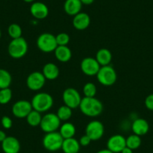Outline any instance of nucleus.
<instances>
[{
  "label": "nucleus",
  "mask_w": 153,
  "mask_h": 153,
  "mask_svg": "<svg viewBox=\"0 0 153 153\" xmlns=\"http://www.w3.org/2000/svg\"><path fill=\"white\" fill-rule=\"evenodd\" d=\"M36 45L38 49L45 53L54 52L58 46L55 35L48 32L42 33L38 36L37 38Z\"/></svg>",
  "instance_id": "6"
},
{
  "label": "nucleus",
  "mask_w": 153,
  "mask_h": 153,
  "mask_svg": "<svg viewBox=\"0 0 153 153\" xmlns=\"http://www.w3.org/2000/svg\"><path fill=\"white\" fill-rule=\"evenodd\" d=\"M113 59L112 53L107 48H101L97 52L95 59L101 66L109 65Z\"/></svg>",
  "instance_id": "22"
},
{
  "label": "nucleus",
  "mask_w": 153,
  "mask_h": 153,
  "mask_svg": "<svg viewBox=\"0 0 153 153\" xmlns=\"http://www.w3.org/2000/svg\"><path fill=\"white\" fill-rule=\"evenodd\" d=\"M1 143H2V149L4 153L20 152V143L15 137L7 136V137Z\"/></svg>",
  "instance_id": "15"
},
{
  "label": "nucleus",
  "mask_w": 153,
  "mask_h": 153,
  "mask_svg": "<svg viewBox=\"0 0 153 153\" xmlns=\"http://www.w3.org/2000/svg\"><path fill=\"white\" fill-rule=\"evenodd\" d=\"M145 106L148 110L153 111V93L150 94L146 98Z\"/></svg>",
  "instance_id": "33"
},
{
  "label": "nucleus",
  "mask_w": 153,
  "mask_h": 153,
  "mask_svg": "<svg viewBox=\"0 0 153 153\" xmlns=\"http://www.w3.org/2000/svg\"><path fill=\"white\" fill-rule=\"evenodd\" d=\"M120 153H133V150L131 149L128 147L126 146L123 150H122V152Z\"/></svg>",
  "instance_id": "37"
},
{
  "label": "nucleus",
  "mask_w": 153,
  "mask_h": 153,
  "mask_svg": "<svg viewBox=\"0 0 153 153\" xmlns=\"http://www.w3.org/2000/svg\"><path fill=\"white\" fill-rule=\"evenodd\" d=\"M131 130L133 134L141 137L146 134L149 130V125L146 120L137 118L134 120L131 124Z\"/></svg>",
  "instance_id": "17"
},
{
  "label": "nucleus",
  "mask_w": 153,
  "mask_h": 153,
  "mask_svg": "<svg viewBox=\"0 0 153 153\" xmlns=\"http://www.w3.org/2000/svg\"><path fill=\"white\" fill-rule=\"evenodd\" d=\"M96 153H113L111 151L108 149H103L99 150V151L97 152Z\"/></svg>",
  "instance_id": "38"
},
{
  "label": "nucleus",
  "mask_w": 153,
  "mask_h": 153,
  "mask_svg": "<svg viewBox=\"0 0 153 153\" xmlns=\"http://www.w3.org/2000/svg\"><path fill=\"white\" fill-rule=\"evenodd\" d=\"M26 122L28 124L32 127H37L40 126L41 122L42 120V115L40 112L36 111L35 110H32L29 113L27 117H26Z\"/></svg>",
  "instance_id": "24"
},
{
  "label": "nucleus",
  "mask_w": 153,
  "mask_h": 153,
  "mask_svg": "<svg viewBox=\"0 0 153 153\" xmlns=\"http://www.w3.org/2000/svg\"><path fill=\"white\" fill-rule=\"evenodd\" d=\"M30 13L37 20L45 19L49 14V8L42 2H34L30 6Z\"/></svg>",
  "instance_id": "14"
},
{
  "label": "nucleus",
  "mask_w": 153,
  "mask_h": 153,
  "mask_svg": "<svg viewBox=\"0 0 153 153\" xmlns=\"http://www.w3.org/2000/svg\"><path fill=\"white\" fill-rule=\"evenodd\" d=\"M2 37V32H1V29H0V38Z\"/></svg>",
  "instance_id": "40"
},
{
  "label": "nucleus",
  "mask_w": 153,
  "mask_h": 153,
  "mask_svg": "<svg viewBox=\"0 0 153 153\" xmlns=\"http://www.w3.org/2000/svg\"><path fill=\"white\" fill-rule=\"evenodd\" d=\"M91 23L90 17L85 12H80L74 16L72 23L74 29L79 31H83L87 29Z\"/></svg>",
  "instance_id": "16"
},
{
  "label": "nucleus",
  "mask_w": 153,
  "mask_h": 153,
  "mask_svg": "<svg viewBox=\"0 0 153 153\" xmlns=\"http://www.w3.org/2000/svg\"><path fill=\"white\" fill-rule=\"evenodd\" d=\"M101 65L93 57H86L80 62V69L86 76H96Z\"/></svg>",
  "instance_id": "12"
},
{
  "label": "nucleus",
  "mask_w": 153,
  "mask_h": 153,
  "mask_svg": "<svg viewBox=\"0 0 153 153\" xmlns=\"http://www.w3.org/2000/svg\"><path fill=\"white\" fill-rule=\"evenodd\" d=\"M126 146V138L122 134H114L107 142V149L113 153H120Z\"/></svg>",
  "instance_id": "13"
},
{
  "label": "nucleus",
  "mask_w": 153,
  "mask_h": 153,
  "mask_svg": "<svg viewBox=\"0 0 153 153\" xmlns=\"http://www.w3.org/2000/svg\"><path fill=\"white\" fill-rule=\"evenodd\" d=\"M63 140V137L57 131L45 134L42 140V144L47 151L54 152L61 149Z\"/></svg>",
  "instance_id": "4"
},
{
  "label": "nucleus",
  "mask_w": 153,
  "mask_h": 153,
  "mask_svg": "<svg viewBox=\"0 0 153 153\" xmlns=\"http://www.w3.org/2000/svg\"><path fill=\"white\" fill-rule=\"evenodd\" d=\"M86 134L92 140L97 141L101 139L104 134V126L101 122L98 120H92L89 122L86 127Z\"/></svg>",
  "instance_id": "9"
},
{
  "label": "nucleus",
  "mask_w": 153,
  "mask_h": 153,
  "mask_svg": "<svg viewBox=\"0 0 153 153\" xmlns=\"http://www.w3.org/2000/svg\"><path fill=\"white\" fill-rule=\"evenodd\" d=\"M81 100L82 97L80 92L74 88H67L62 93V101L64 104L72 110L79 107Z\"/></svg>",
  "instance_id": "8"
},
{
  "label": "nucleus",
  "mask_w": 153,
  "mask_h": 153,
  "mask_svg": "<svg viewBox=\"0 0 153 153\" xmlns=\"http://www.w3.org/2000/svg\"><path fill=\"white\" fill-rule=\"evenodd\" d=\"M80 2L83 5H90L95 2V0H80Z\"/></svg>",
  "instance_id": "36"
},
{
  "label": "nucleus",
  "mask_w": 153,
  "mask_h": 153,
  "mask_svg": "<svg viewBox=\"0 0 153 153\" xmlns=\"http://www.w3.org/2000/svg\"><path fill=\"white\" fill-rule=\"evenodd\" d=\"M42 74L46 80H54L58 78L59 76V68L54 63L48 62L44 65Z\"/></svg>",
  "instance_id": "20"
},
{
  "label": "nucleus",
  "mask_w": 153,
  "mask_h": 153,
  "mask_svg": "<svg viewBox=\"0 0 153 153\" xmlns=\"http://www.w3.org/2000/svg\"><path fill=\"white\" fill-rule=\"evenodd\" d=\"M6 137L7 135L5 132L2 130H0V143H2Z\"/></svg>",
  "instance_id": "35"
},
{
  "label": "nucleus",
  "mask_w": 153,
  "mask_h": 153,
  "mask_svg": "<svg viewBox=\"0 0 153 153\" xmlns=\"http://www.w3.org/2000/svg\"><path fill=\"white\" fill-rule=\"evenodd\" d=\"M79 108L81 113L86 117H97L101 114L104 107L101 101L95 97H83L80 101Z\"/></svg>",
  "instance_id": "1"
},
{
  "label": "nucleus",
  "mask_w": 153,
  "mask_h": 153,
  "mask_svg": "<svg viewBox=\"0 0 153 153\" xmlns=\"http://www.w3.org/2000/svg\"><path fill=\"white\" fill-rule=\"evenodd\" d=\"M46 82L42 72L34 71L32 72L26 78V86L32 91H39L44 87Z\"/></svg>",
  "instance_id": "10"
},
{
  "label": "nucleus",
  "mask_w": 153,
  "mask_h": 153,
  "mask_svg": "<svg viewBox=\"0 0 153 153\" xmlns=\"http://www.w3.org/2000/svg\"><path fill=\"white\" fill-rule=\"evenodd\" d=\"M56 59L61 62H67L72 57V52L68 46H57L54 51Z\"/></svg>",
  "instance_id": "21"
},
{
  "label": "nucleus",
  "mask_w": 153,
  "mask_h": 153,
  "mask_svg": "<svg viewBox=\"0 0 153 153\" xmlns=\"http://www.w3.org/2000/svg\"><path fill=\"white\" fill-rule=\"evenodd\" d=\"M141 143H142V140H141L140 137L134 134L129 135L128 137H126V146L130 148L133 151L137 149L140 146Z\"/></svg>",
  "instance_id": "27"
},
{
  "label": "nucleus",
  "mask_w": 153,
  "mask_h": 153,
  "mask_svg": "<svg viewBox=\"0 0 153 153\" xmlns=\"http://www.w3.org/2000/svg\"><path fill=\"white\" fill-rule=\"evenodd\" d=\"M12 98V91L10 88L0 89V104H7Z\"/></svg>",
  "instance_id": "30"
},
{
  "label": "nucleus",
  "mask_w": 153,
  "mask_h": 153,
  "mask_svg": "<svg viewBox=\"0 0 153 153\" xmlns=\"http://www.w3.org/2000/svg\"><path fill=\"white\" fill-rule=\"evenodd\" d=\"M32 110L31 102L26 100H19L13 104L11 108L13 115L18 119L26 118Z\"/></svg>",
  "instance_id": "11"
},
{
  "label": "nucleus",
  "mask_w": 153,
  "mask_h": 153,
  "mask_svg": "<svg viewBox=\"0 0 153 153\" xmlns=\"http://www.w3.org/2000/svg\"><path fill=\"white\" fill-rule=\"evenodd\" d=\"M23 1H24L25 2H26V3H33L35 0H23Z\"/></svg>",
  "instance_id": "39"
},
{
  "label": "nucleus",
  "mask_w": 153,
  "mask_h": 153,
  "mask_svg": "<svg viewBox=\"0 0 153 153\" xmlns=\"http://www.w3.org/2000/svg\"><path fill=\"white\" fill-rule=\"evenodd\" d=\"M82 5L80 0H65L64 3V11L68 15L75 16L81 12Z\"/></svg>",
  "instance_id": "18"
},
{
  "label": "nucleus",
  "mask_w": 153,
  "mask_h": 153,
  "mask_svg": "<svg viewBox=\"0 0 153 153\" xmlns=\"http://www.w3.org/2000/svg\"><path fill=\"white\" fill-rule=\"evenodd\" d=\"M61 126V120L57 117L56 113H48L42 117L40 127L46 133L57 131Z\"/></svg>",
  "instance_id": "7"
},
{
  "label": "nucleus",
  "mask_w": 153,
  "mask_h": 153,
  "mask_svg": "<svg viewBox=\"0 0 153 153\" xmlns=\"http://www.w3.org/2000/svg\"><path fill=\"white\" fill-rule=\"evenodd\" d=\"M56 115L61 122H68L72 117V109L65 104L62 105L57 110Z\"/></svg>",
  "instance_id": "26"
},
{
  "label": "nucleus",
  "mask_w": 153,
  "mask_h": 153,
  "mask_svg": "<svg viewBox=\"0 0 153 153\" xmlns=\"http://www.w3.org/2000/svg\"><path fill=\"white\" fill-rule=\"evenodd\" d=\"M98 83L105 86H113L117 80V74L112 66H101L96 74Z\"/></svg>",
  "instance_id": "5"
},
{
  "label": "nucleus",
  "mask_w": 153,
  "mask_h": 153,
  "mask_svg": "<svg viewBox=\"0 0 153 153\" xmlns=\"http://www.w3.org/2000/svg\"><path fill=\"white\" fill-rule=\"evenodd\" d=\"M1 124L5 129H10L13 126V121L8 116H4L1 120Z\"/></svg>",
  "instance_id": "32"
},
{
  "label": "nucleus",
  "mask_w": 153,
  "mask_h": 153,
  "mask_svg": "<svg viewBox=\"0 0 153 153\" xmlns=\"http://www.w3.org/2000/svg\"><path fill=\"white\" fill-rule=\"evenodd\" d=\"M8 34L12 39H16L22 37L23 30L20 25L17 23H12L8 28Z\"/></svg>",
  "instance_id": "28"
},
{
  "label": "nucleus",
  "mask_w": 153,
  "mask_h": 153,
  "mask_svg": "<svg viewBox=\"0 0 153 153\" xmlns=\"http://www.w3.org/2000/svg\"><path fill=\"white\" fill-rule=\"evenodd\" d=\"M29 46L26 40L23 37L12 39L8 47V52L10 56L15 59L23 58L27 53Z\"/></svg>",
  "instance_id": "3"
},
{
  "label": "nucleus",
  "mask_w": 153,
  "mask_h": 153,
  "mask_svg": "<svg viewBox=\"0 0 153 153\" xmlns=\"http://www.w3.org/2000/svg\"><path fill=\"white\" fill-rule=\"evenodd\" d=\"M53 98L48 92H38L35 95L31 101L32 109L40 113H45L52 108Z\"/></svg>",
  "instance_id": "2"
},
{
  "label": "nucleus",
  "mask_w": 153,
  "mask_h": 153,
  "mask_svg": "<svg viewBox=\"0 0 153 153\" xmlns=\"http://www.w3.org/2000/svg\"><path fill=\"white\" fill-rule=\"evenodd\" d=\"M91 142H92V140H91L86 134H85L84 135H83V136L80 138V140H79V143H80V146L83 147H86L87 146H89V144L91 143Z\"/></svg>",
  "instance_id": "34"
},
{
  "label": "nucleus",
  "mask_w": 153,
  "mask_h": 153,
  "mask_svg": "<svg viewBox=\"0 0 153 153\" xmlns=\"http://www.w3.org/2000/svg\"><path fill=\"white\" fill-rule=\"evenodd\" d=\"M80 146L79 140L74 137L65 139L63 140L62 149L64 153H79L80 150Z\"/></svg>",
  "instance_id": "19"
},
{
  "label": "nucleus",
  "mask_w": 153,
  "mask_h": 153,
  "mask_svg": "<svg viewBox=\"0 0 153 153\" xmlns=\"http://www.w3.org/2000/svg\"><path fill=\"white\" fill-rule=\"evenodd\" d=\"M12 82V76L9 71L0 68V89L9 88Z\"/></svg>",
  "instance_id": "25"
},
{
  "label": "nucleus",
  "mask_w": 153,
  "mask_h": 153,
  "mask_svg": "<svg viewBox=\"0 0 153 153\" xmlns=\"http://www.w3.org/2000/svg\"><path fill=\"white\" fill-rule=\"evenodd\" d=\"M56 40L58 46H67L70 42V36L65 32H61L56 36Z\"/></svg>",
  "instance_id": "31"
},
{
  "label": "nucleus",
  "mask_w": 153,
  "mask_h": 153,
  "mask_svg": "<svg viewBox=\"0 0 153 153\" xmlns=\"http://www.w3.org/2000/svg\"><path fill=\"white\" fill-rule=\"evenodd\" d=\"M83 95H84V97H88V98L95 97V95L97 93L96 86L95 85V83H92V82L86 83L83 86Z\"/></svg>",
  "instance_id": "29"
},
{
  "label": "nucleus",
  "mask_w": 153,
  "mask_h": 153,
  "mask_svg": "<svg viewBox=\"0 0 153 153\" xmlns=\"http://www.w3.org/2000/svg\"><path fill=\"white\" fill-rule=\"evenodd\" d=\"M59 132L62 137L63 139H68V138L74 137L76 134V128L74 125L69 122H65L63 124H61Z\"/></svg>",
  "instance_id": "23"
}]
</instances>
